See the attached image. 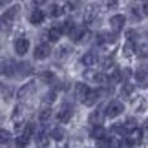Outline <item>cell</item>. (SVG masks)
<instances>
[{
	"instance_id": "6da1fadb",
	"label": "cell",
	"mask_w": 148,
	"mask_h": 148,
	"mask_svg": "<svg viewBox=\"0 0 148 148\" xmlns=\"http://www.w3.org/2000/svg\"><path fill=\"white\" fill-rule=\"evenodd\" d=\"M123 112H124V102L119 99H112L104 108V115L108 119H117L119 115H123Z\"/></svg>"
},
{
	"instance_id": "7a4b0ae2",
	"label": "cell",
	"mask_w": 148,
	"mask_h": 148,
	"mask_svg": "<svg viewBox=\"0 0 148 148\" xmlns=\"http://www.w3.org/2000/svg\"><path fill=\"white\" fill-rule=\"evenodd\" d=\"M16 15H18V5H13L8 13H4L2 16H0V29H2L4 33L11 31V27H13V20H15Z\"/></svg>"
},
{
	"instance_id": "3957f363",
	"label": "cell",
	"mask_w": 148,
	"mask_h": 148,
	"mask_svg": "<svg viewBox=\"0 0 148 148\" xmlns=\"http://www.w3.org/2000/svg\"><path fill=\"white\" fill-rule=\"evenodd\" d=\"M143 139H145V132H143V128H141V126L135 128V130H132V132H128V135L124 137V141L128 143L130 148L141 145V143H143Z\"/></svg>"
},
{
	"instance_id": "277c9868",
	"label": "cell",
	"mask_w": 148,
	"mask_h": 148,
	"mask_svg": "<svg viewBox=\"0 0 148 148\" xmlns=\"http://www.w3.org/2000/svg\"><path fill=\"white\" fill-rule=\"evenodd\" d=\"M108 24H110V29L113 33H119L124 29V24H126V16L121 15V13H115L110 16V20H108Z\"/></svg>"
},
{
	"instance_id": "5b68a950",
	"label": "cell",
	"mask_w": 148,
	"mask_h": 148,
	"mask_svg": "<svg viewBox=\"0 0 148 148\" xmlns=\"http://www.w3.org/2000/svg\"><path fill=\"white\" fill-rule=\"evenodd\" d=\"M51 53H53V51H51L49 42H42V44H38V46L35 48V53H33V57H35L37 60H44V59H48Z\"/></svg>"
},
{
	"instance_id": "8992f818",
	"label": "cell",
	"mask_w": 148,
	"mask_h": 148,
	"mask_svg": "<svg viewBox=\"0 0 148 148\" xmlns=\"http://www.w3.org/2000/svg\"><path fill=\"white\" fill-rule=\"evenodd\" d=\"M134 79L135 82H137L139 88L146 90L148 88V75H146V68H137V70L134 71Z\"/></svg>"
},
{
	"instance_id": "52a82bcc",
	"label": "cell",
	"mask_w": 148,
	"mask_h": 148,
	"mask_svg": "<svg viewBox=\"0 0 148 148\" xmlns=\"http://www.w3.org/2000/svg\"><path fill=\"white\" fill-rule=\"evenodd\" d=\"M27 49H29V40H27L26 37L16 38V42H15V53L22 57V55L27 53Z\"/></svg>"
},
{
	"instance_id": "ba28073f",
	"label": "cell",
	"mask_w": 148,
	"mask_h": 148,
	"mask_svg": "<svg viewBox=\"0 0 148 148\" xmlns=\"http://www.w3.org/2000/svg\"><path fill=\"white\" fill-rule=\"evenodd\" d=\"M110 132H112V135H115L117 139H124V137L128 135V130H126V126H124L123 123H115V124L110 128Z\"/></svg>"
},
{
	"instance_id": "9c48e42d",
	"label": "cell",
	"mask_w": 148,
	"mask_h": 148,
	"mask_svg": "<svg viewBox=\"0 0 148 148\" xmlns=\"http://www.w3.org/2000/svg\"><path fill=\"white\" fill-rule=\"evenodd\" d=\"M90 92H92V90H90L84 82H77V86H75V97H77V99H81V101L84 102V99L88 97Z\"/></svg>"
},
{
	"instance_id": "30bf717a",
	"label": "cell",
	"mask_w": 148,
	"mask_h": 148,
	"mask_svg": "<svg viewBox=\"0 0 148 148\" xmlns=\"http://www.w3.org/2000/svg\"><path fill=\"white\" fill-rule=\"evenodd\" d=\"M42 22H44V11L42 9H33L31 15H29V24L38 26V24H42Z\"/></svg>"
},
{
	"instance_id": "8fae6325",
	"label": "cell",
	"mask_w": 148,
	"mask_h": 148,
	"mask_svg": "<svg viewBox=\"0 0 148 148\" xmlns=\"http://www.w3.org/2000/svg\"><path fill=\"white\" fill-rule=\"evenodd\" d=\"M16 73H18L20 77H27V75L33 73V68H31L29 62H18V64H16Z\"/></svg>"
},
{
	"instance_id": "7c38bea8",
	"label": "cell",
	"mask_w": 148,
	"mask_h": 148,
	"mask_svg": "<svg viewBox=\"0 0 148 148\" xmlns=\"http://www.w3.org/2000/svg\"><path fill=\"white\" fill-rule=\"evenodd\" d=\"M134 93H135V84H132V82H124L123 86H121V95H123L124 99H132Z\"/></svg>"
},
{
	"instance_id": "4fadbf2b",
	"label": "cell",
	"mask_w": 148,
	"mask_h": 148,
	"mask_svg": "<svg viewBox=\"0 0 148 148\" xmlns=\"http://www.w3.org/2000/svg\"><path fill=\"white\" fill-rule=\"evenodd\" d=\"M99 99H101V90H92L88 93V97L84 99V106H93Z\"/></svg>"
},
{
	"instance_id": "5bb4252c",
	"label": "cell",
	"mask_w": 148,
	"mask_h": 148,
	"mask_svg": "<svg viewBox=\"0 0 148 148\" xmlns=\"http://www.w3.org/2000/svg\"><path fill=\"white\" fill-rule=\"evenodd\" d=\"M35 145H37V148H48L49 146V135L48 134H37Z\"/></svg>"
},
{
	"instance_id": "9a60e30c",
	"label": "cell",
	"mask_w": 148,
	"mask_h": 148,
	"mask_svg": "<svg viewBox=\"0 0 148 148\" xmlns=\"http://www.w3.org/2000/svg\"><path fill=\"white\" fill-rule=\"evenodd\" d=\"M95 62H97V55H95V53H84L82 59H81V64L86 66V68L95 66Z\"/></svg>"
},
{
	"instance_id": "2e32d148",
	"label": "cell",
	"mask_w": 148,
	"mask_h": 148,
	"mask_svg": "<svg viewBox=\"0 0 148 148\" xmlns=\"http://www.w3.org/2000/svg\"><path fill=\"white\" fill-rule=\"evenodd\" d=\"M106 115H104V112H92L90 113V117H88V121H90V124H93V126H101V123H102V119H104Z\"/></svg>"
},
{
	"instance_id": "e0dca14e",
	"label": "cell",
	"mask_w": 148,
	"mask_h": 148,
	"mask_svg": "<svg viewBox=\"0 0 148 148\" xmlns=\"http://www.w3.org/2000/svg\"><path fill=\"white\" fill-rule=\"evenodd\" d=\"M134 53H137V44L126 40V42H124V46H123V55L124 57H132Z\"/></svg>"
},
{
	"instance_id": "ac0fdd59",
	"label": "cell",
	"mask_w": 148,
	"mask_h": 148,
	"mask_svg": "<svg viewBox=\"0 0 148 148\" xmlns=\"http://www.w3.org/2000/svg\"><path fill=\"white\" fill-rule=\"evenodd\" d=\"M90 134H92V137H93L95 141H104V139H106V130L102 128V126H93Z\"/></svg>"
},
{
	"instance_id": "d6986e66",
	"label": "cell",
	"mask_w": 148,
	"mask_h": 148,
	"mask_svg": "<svg viewBox=\"0 0 148 148\" xmlns=\"http://www.w3.org/2000/svg\"><path fill=\"white\" fill-rule=\"evenodd\" d=\"M60 35H62L60 27H59V26H55V27H51V29H49L44 37H48V40H49V42H57V40L60 38Z\"/></svg>"
},
{
	"instance_id": "ffe728a7",
	"label": "cell",
	"mask_w": 148,
	"mask_h": 148,
	"mask_svg": "<svg viewBox=\"0 0 148 148\" xmlns=\"http://www.w3.org/2000/svg\"><path fill=\"white\" fill-rule=\"evenodd\" d=\"M123 124H124V126H126V130H128V132H132V130L139 128V123H137V119H135L134 115H128V117H124Z\"/></svg>"
},
{
	"instance_id": "44dd1931",
	"label": "cell",
	"mask_w": 148,
	"mask_h": 148,
	"mask_svg": "<svg viewBox=\"0 0 148 148\" xmlns=\"http://www.w3.org/2000/svg\"><path fill=\"white\" fill-rule=\"evenodd\" d=\"M33 90H35V84H33V82L24 84V86L18 90V99H26L29 93H33Z\"/></svg>"
},
{
	"instance_id": "7402d4cb",
	"label": "cell",
	"mask_w": 148,
	"mask_h": 148,
	"mask_svg": "<svg viewBox=\"0 0 148 148\" xmlns=\"http://www.w3.org/2000/svg\"><path fill=\"white\" fill-rule=\"evenodd\" d=\"M57 117H59V121H60V123L70 121V117H71V106H64L59 113H57Z\"/></svg>"
},
{
	"instance_id": "603a6c76",
	"label": "cell",
	"mask_w": 148,
	"mask_h": 148,
	"mask_svg": "<svg viewBox=\"0 0 148 148\" xmlns=\"http://www.w3.org/2000/svg\"><path fill=\"white\" fill-rule=\"evenodd\" d=\"M148 110V101L145 97H139V99H135V112L137 113H143Z\"/></svg>"
},
{
	"instance_id": "cb8c5ba5",
	"label": "cell",
	"mask_w": 148,
	"mask_h": 148,
	"mask_svg": "<svg viewBox=\"0 0 148 148\" xmlns=\"http://www.w3.org/2000/svg\"><path fill=\"white\" fill-rule=\"evenodd\" d=\"M60 27V31L62 33H68V35H71V33H73V29H75V24H73V20H70V18H68V20H64V22H62V26H59Z\"/></svg>"
},
{
	"instance_id": "d4e9b609",
	"label": "cell",
	"mask_w": 148,
	"mask_h": 148,
	"mask_svg": "<svg viewBox=\"0 0 148 148\" xmlns=\"http://www.w3.org/2000/svg\"><path fill=\"white\" fill-rule=\"evenodd\" d=\"M64 135H66V132H64L62 126H55L53 130H51V139H55V141H62Z\"/></svg>"
},
{
	"instance_id": "484cf974",
	"label": "cell",
	"mask_w": 148,
	"mask_h": 148,
	"mask_svg": "<svg viewBox=\"0 0 148 148\" xmlns=\"http://www.w3.org/2000/svg\"><path fill=\"white\" fill-rule=\"evenodd\" d=\"M27 145H29V137H27V135H18V137H16V141H15V146L16 148H26Z\"/></svg>"
},
{
	"instance_id": "4316f807",
	"label": "cell",
	"mask_w": 148,
	"mask_h": 148,
	"mask_svg": "<svg viewBox=\"0 0 148 148\" xmlns=\"http://www.w3.org/2000/svg\"><path fill=\"white\" fill-rule=\"evenodd\" d=\"M40 79H42V82H46V84H51V82H57V79H55V75L51 71H44L42 75H40Z\"/></svg>"
},
{
	"instance_id": "83f0119b",
	"label": "cell",
	"mask_w": 148,
	"mask_h": 148,
	"mask_svg": "<svg viewBox=\"0 0 148 148\" xmlns=\"http://www.w3.org/2000/svg\"><path fill=\"white\" fill-rule=\"evenodd\" d=\"M9 141H11V134L8 132V130H0V145H8L9 143Z\"/></svg>"
},
{
	"instance_id": "f1b7e54d",
	"label": "cell",
	"mask_w": 148,
	"mask_h": 148,
	"mask_svg": "<svg viewBox=\"0 0 148 148\" xmlns=\"http://www.w3.org/2000/svg\"><path fill=\"white\" fill-rule=\"evenodd\" d=\"M42 102H44L46 106L53 104V102H55V92H49V93H46V95H44V99H42Z\"/></svg>"
},
{
	"instance_id": "f546056e",
	"label": "cell",
	"mask_w": 148,
	"mask_h": 148,
	"mask_svg": "<svg viewBox=\"0 0 148 148\" xmlns=\"http://www.w3.org/2000/svg\"><path fill=\"white\" fill-rule=\"evenodd\" d=\"M48 13H49V15H53V16H59V15H62V9H60L57 4H51V5H49V11H48Z\"/></svg>"
},
{
	"instance_id": "4dcf8cb0",
	"label": "cell",
	"mask_w": 148,
	"mask_h": 148,
	"mask_svg": "<svg viewBox=\"0 0 148 148\" xmlns=\"http://www.w3.org/2000/svg\"><path fill=\"white\" fill-rule=\"evenodd\" d=\"M38 117H40V121H42V123H46L48 119L51 117V108H44V110L40 112V115H38Z\"/></svg>"
},
{
	"instance_id": "1f68e13d",
	"label": "cell",
	"mask_w": 148,
	"mask_h": 148,
	"mask_svg": "<svg viewBox=\"0 0 148 148\" xmlns=\"http://www.w3.org/2000/svg\"><path fill=\"white\" fill-rule=\"evenodd\" d=\"M70 51H71V48H60V51H59V59H64V57H68V55H70Z\"/></svg>"
},
{
	"instance_id": "d6a6232c",
	"label": "cell",
	"mask_w": 148,
	"mask_h": 148,
	"mask_svg": "<svg viewBox=\"0 0 148 148\" xmlns=\"http://www.w3.org/2000/svg\"><path fill=\"white\" fill-rule=\"evenodd\" d=\"M5 66H8V59L0 57V75H2V73H5Z\"/></svg>"
},
{
	"instance_id": "836d02e7",
	"label": "cell",
	"mask_w": 148,
	"mask_h": 148,
	"mask_svg": "<svg viewBox=\"0 0 148 148\" xmlns=\"http://www.w3.org/2000/svg\"><path fill=\"white\" fill-rule=\"evenodd\" d=\"M141 11H143V15H145L146 18H148V0H146V2H143V4H141Z\"/></svg>"
},
{
	"instance_id": "e575fe53",
	"label": "cell",
	"mask_w": 148,
	"mask_h": 148,
	"mask_svg": "<svg viewBox=\"0 0 148 148\" xmlns=\"http://www.w3.org/2000/svg\"><path fill=\"white\" fill-rule=\"evenodd\" d=\"M66 8H70V9L73 11V9H77V8H81V4H79V2H68V4H66Z\"/></svg>"
},
{
	"instance_id": "d590c367",
	"label": "cell",
	"mask_w": 148,
	"mask_h": 148,
	"mask_svg": "<svg viewBox=\"0 0 148 148\" xmlns=\"http://www.w3.org/2000/svg\"><path fill=\"white\" fill-rule=\"evenodd\" d=\"M141 128H143L145 135H148V119H145V121H143V126H141Z\"/></svg>"
},
{
	"instance_id": "8d00e7d4",
	"label": "cell",
	"mask_w": 148,
	"mask_h": 148,
	"mask_svg": "<svg viewBox=\"0 0 148 148\" xmlns=\"http://www.w3.org/2000/svg\"><path fill=\"white\" fill-rule=\"evenodd\" d=\"M146 75H148V66H146Z\"/></svg>"
},
{
	"instance_id": "74e56055",
	"label": "cell",
	"mask_w": 148,
	"mask_h": 148,
	"mask_svg": "<svg viewBox=\"0 0 148 148\" xmlns=\"http://www.w3.org/2000/svg\"><path fill=\"white\" fill-rule=\"evenodd\" d=\"M146 38H148V31H146Z\"/></svg>"
}]
</instances>
